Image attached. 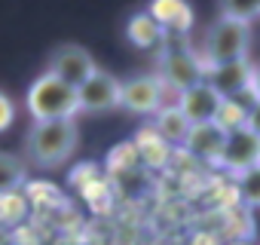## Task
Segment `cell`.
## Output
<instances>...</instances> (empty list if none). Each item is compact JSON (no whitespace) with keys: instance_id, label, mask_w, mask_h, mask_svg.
Returning a JSON list of instances; mask_svg holds the SVG:
<instances>
[{"instance_id":"ba28073f","label":"cell","mask_w":260,"mask_h":245,"mask_svg":"<svg viewBox=\"0 0 260 245\" xmlns=\"http://www.w3.org/2000/svg\"><path fill=\"white\" fill-rule=\"evenodd\" d=\"M251 74H254V65H251L248 58H242V62L205 68L202 80H205L223 101H233V98H239L242 92H251Z\"/></svg>"},{"instance_id":"52a82bcc","label":"cell","mask_w":260,"mask_h":245,"mask_svg":"<svg viewBox=\"0 0 260 245\" xmlns=\"http://www.w3.org/2000/svg\"><path fill=\"white\" fill-rule=\"evenodd\" d=\"M162 95L166 86L156 74H141L119 83V107H125L128 113H156L162 107Z\"/></svg>"},{"instance_id":"8992f818","label":"cell","mask_w":260,"mask_h":245,"mask_svg":"<svg viewBox=\"0 0 260 245\" xmlns=\"http://www.w3.org/2000/svg\"><path fill=\"white\" fill-rule=\"evenodd\" d=\"M217 166L226 169V172H236V175H242V172L260 166V138H257L248 126H239V129L226 132Z\"/></svg>"},{"instance_id":"d6986e66","label":"cell","mask_w":260,"mask_h":245,"mask_svg":"<svg viewBox=\"0 0 260 245\" xmlns=\"http://www.w3.org/2000/svg\"><path fill=\"white\" fill-rule=\"evenodd\" d=\"M245 126L260 138V101H257V98L251 101V107H248V113H245Z\"/></svg>"},{"instance_id":"9c48e42d","label":"cell","mask_w":260,"mask_h":245,"mask_svg":"<svg viewBox=\"0 0 260 245\" xmlns=\"http://www.w3.org/2000/svg\"><path fill=\"white\" fill-rule=\"evenodd\" d=\"M77 101H80V110L86 113H104V110H113L119 107V80L110 74V71H95L80 89H77Z\"/></svg>"},{"instance_id":"4fadbf2b","label":"cell","mask_w":260,"mask_h":245,"mask_svg":"<svg viewBox=\"0 0 260 245\" xmlns=\"http://www.w3.org/2000/svg\"><path fill=\"white\" fill-rule=\"evenodd\" d=\"M125 34H128V40H132L135 46H141V49H156V46L166 43V31L159 28V22H156L150 13L132 16V19H128Z\"/></svg>"},{"instance_id":"8fae6325","label":"cell","mask_w":260,"mask_h":245,"mask_svg":"<svg viewBox=\"0 0 260 245\" xmlns=\"http://www.w3.org/2000/svg\"><path fill=\"white\" fill-rule=\"evenodd\" d=\"M223 138H226V132L217 126V122H199V126H190V132H187L181 147L190 157H196V160L217 163L220 150H223Z\"/></svg>"},{"instance_id":"e0dca14e","label":"cell","mask_w":260,"mask_h":245,"mask_svg":"<svg viewBox=\"0 0 260 245\" xmlns=\"http://www.w3.org/2000/svg\"><path fill=\"white\" fill-rule=\"evenodd\" d=\"M236 187H239V199H242L245 205L260 208V166H254V169L242 172Z\"/></svg>"},{"instance_id":"30bf717a","label":"cell","mask_w":260,"mask_h":245,"mask_svg":"<svg viewBox=\"0 0 260 245\" xmlns=\"http://www.w3.org/2000/svg\"><path fill=\"white\" fill-rule=\"evenodd\" d=\"M178 110L190 119V126H199V122H214L217 119V113H220V107H223V98L205 83V80H199L196 86H190V89H184V92H178Z\"/></svg>"},{"instance_id":"277c9868","label":"cell","mask_w":260,"mask_h":245,"mask_svg":"<svg viewBox=\"0 0 260 245\" xmlns=\"http://www.w3.org/2000/svg\"><path fill=\"white\" fill-rule=\"evenodd\" d=\"M202 74H205V68L199 62V52L178 46V43H166V49L159 55V74H156L166 89L184 92V89L196 86L202 80Z\"/></svg>"},{"instance_id":"6da1fadb","label":"cell","mask_w":260,"mask_h":245,"mask_svg":"<svg viewBox=\"0 0 260 245\" xmlns=\"http://www.w3.org/2000/svg\"><path fill=\"white\" fill-rule=\"evenodd\" d=\"M80 144L77 119H49L34 122L25 135V154L37 169H58L64 166Z\"/></svg>"},{"instance_id":"7c38bea8","label":"cell","mask_w":260,"mask_h":245,"mask_svg":"<svg viewBox=\"0 0 260 245\" xmlns=\"http://www.w3.org/2000/svg\"><path fill=\"white\" fill-rule=\"evenodd\" d=\"M153 132L172 147V144H184L187 132H190V119L178 110V104H162L156 110V122H153Z\"/></svg>"},{"instance_id":"2e32d148","label":"cell","mask_w":260,"mask_h":245,"mask_svg":"<svg viewBox=\"0 0 260 245\" xmlns=\"http://www.w3.org/2000/svg\"><path fill=\"white\" fill-rule=\"evenodd\" d=\"M217 16L242 22V25H251L254 19H260V0H233V4H220Z\"/></svg>"},{"instance_id":"ac0fdd59","label":"cell","mask_w":260,"mask_h":245,"mask_svg":"<svg viewBox=\"0 0 260 245\" xmlns=\"http://www.w3.org/2000/svg\"><path fill=\"white\" fill-rule=\"evenodd\" d=\"M13 119H16V104L7 92H0V132L7 126H13Z\"/></svg>"},{"instance_id":"5bb4252c","label":"cell","mask_w":260,"mask_h":245,"mask_svg":"<svg viewBox=\"0 0 260 245\" xmlns=\"http://www.w3.org/2000/svg\"><path fill=\"white\" fill-rule=\"evenodd\" d=\"M156 22H159V28L169 34V31H187L190 28V22H193V13H190V7L187 4H169V0H159V4H153L150 10H147Z\"/></svg>"},{"instance_id":"9a60e30c","label":"cell","mask_w":260,"mask_h":245,"mask_svg":"<svg viewBox=\"0 0 260 245\" xmlns=\"http://www.w3.org/2000/svg\"><path fill=\"white\" fill-rule=\"evenodd\" d=\"M22 181H25V163L19 157H13V154L0 150V196L13 193Z\"/></svg>"},{"instance_id":"3957f363","label":"cell","mask_w":260,"mask_h":245,"mask_svg":"<svg viewBox=\"0 0 260 245\" xmlns=\"http://www.w3.org/2000/svg\"><path fill=\"white\" fill-rule=\"evenodd\" d=\"M28 113L34 116V122H49V119H74L80 113V101H77V89L64 86L61 80H55L52 74H40L31 89H28Z\"/></svg>"},{"instance_id":"ffe728a7","label":"cell","mask_w":260,"mask_h":245,"mask_svg":"<svg viewBox=\"0 0 260 245\" xmlns=\"http://www.w3.org/2000/svg\"><path fill=\"white\" fill-rule=\"evenodd\" d=\"M251 95L260 101V65H254V74H251Z\"/></svg>"},{"instance_id":"5b68a950","label":"cell","mask_w":260,"mask_h":245,"mask_svg":"<svg viewBox=\"0 0 260 245\" xmlns=\"http://www.w3.org/2000/svg\"><path fill=\"white\" fill-rule=\"evenodd\" d=\"M95 71H98V65H95L92 52L86 46H80V43L55 46L52 55H49V65H46V74H52L55 80H61L71 89H80Z\"/></svg>"},{"instance_id":"7a4b0ae2","label":"cell","mask_w":260,"mask_h":245,"mask_svg":"<svg viewBox=\"0 0 260 245\" xmlns=\"http://www.w3.org/2000/svg\"><path fill=\"white\" fill-rule=\"evenodd\" d=\"M248 49H251V25H242V22L217 16L211 22V28L205 31L202 49H199V62H202V68L230 65V62L248 58Z\"/></svg>"}]
</instances>
